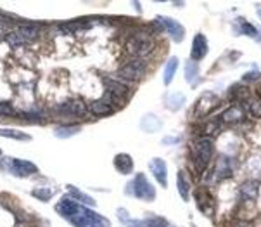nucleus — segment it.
Segmentation results:
<instances>
[{
    "instance_id": "f8f14e48",
    "label": "nucleus",
    "mask_w": 261,
    "mask_h": 227,
    "mask_svg": "<svg viewBox=\"0 0 261 227\" xmlns=\"http://www.w3.org/2000/svg\"><path fill=\"white\" fill-rule=\"evenodd\" d=\"M210 52V42H207V37L204 33H196L192 38V46H190V61L194 63H199L207 56Z\"/></svg>"
},
{
    "instance_id": "0eeeda50",
    "label": "nucleus",
    "mask_w": 261,
    "mask_h": 227,
    "mask_svg": "<svg viewBox=\"0 0 261 227\" xmlns=\"http://www.w3.org/2000/svg\"><path fill=\"white\" fill-rule=\"evenodd\" d=\"M2 167L16 177H30L38 172V167L33 162L19 160V158H6L2 163Z\"/></svg>"
},
{
    "instance_id": "a211bd4d",
    "label": "nucleus",
    "mask_w": 261,
    "mask_h": 227,
    "mask_svg": "<svg viewBox=\"0 0 261 227\" xmlns=\"http://www.w3.org/2000/svg\"><path fill=\"white\" fill-rule=\"evenodd\" d=\"M176 191H178L180 198L184 199L185 203L190 201V196H192V182L189 179V173L185 170H178L176 173Z\"/></svg>"
},
{
    "instance_id": "5701e85b",
    "label": "nucleus",
    "mask_w": 261,
    "mask_h": 227,
    "mask_svg": "<svg viewBox=\"0 0 261 227\" xmlns=\"http://www.w3.org/2000/svg\"><path fill=\"white\" fill-rule=\"evenodd\" d=\"M126 227H171L170 222L163 217H149V219H144V220H128Z\"/></svg>"
},
{
    "instance_id": "20e7f679",
    "label": "nucleus",
    "mask_w": 261,
    "mask_h": 227,
    "mask_svg": "<svg viewBox=\"0 0 261 227\" xmlns=\"http://www.w3.org/2000/svg\"><path fill=\"white\" fill-rule=\"evenodd\" d=\"M126 193L137 199H140V201L149 203L156 199V189H154V186L147 180V177L144 173H137L134 180L126 186Z\"/></svg>"
},
{
    "instance_id": "c9c22d12",
    "label": "nucleus",
    "mask_w": 261,
    "mask_h": 227,
    "mask_svg": "<svg viewBox=\"0 0 261 227\" xmlns=\"http://www.w3.org/2000/svg\"><path fill=\"white\" fill-rule=\"evenodd\" d=\"M7 42L11 43V46H23V43H26V40L21 37V35H17L14 32V33H9L7 35Z\"/></svg>"
},
{
    "instance_id": "412c9836",
    "label": "nucleus",
    "mask_w": 261,
    "mask_h": 227,
    "mask_svg": "<svg viewBox=\"0 0 261 227\" xmlns=\"http://www.w3.org/2000/svg\"><path fill=\"white\" fill-rule=\"evenodd\" d=\"M113 163H114V168H116L121 175H128V173L134 172V160L126 153H118L116 156H114Z\"/></svg>"
},
{
    "instance_id": "1a4fd4ad",
    "label": "nucleus",
    "mask_w": 261,
    "mask_h": 227,
    "mask_svg": "<svg viewBox=\"0 0 261 227\" xmlns=\"http://www.w3.org/2000/svg\"><path fill=\"white\" fill-rule=\"evenodd\" d=\"M119 108H121V99H118L116 96L109 94V92H106L102 99L94 101L90 104V111L95 117H109Z\"/></svg>"
},
{
    "instance_id": "4be33fe9",
    "label": "nucleus",
    "mask_w": 261,
    "mask_h": 227,
    "mask_svg": "<svg viewBox=\"0 0 261 227\" xmlns=\"http://www.w3.org/2000/svg\"><path fill=\"white\" fill-rule=\"evenodd\" d=\"M140 130L145 133H154L163 127V122L154 113H145L142 120H140Z\"/></svg>"
},
{
    "instance_id": "58836bf2",
    "label": "nucleus",
    "mask_w": 261,
    "mask_h": 227,
    "mask_svg": "<svg viewBox=\"0 0 261 227\" xmlns=\"http://www.w3.org/2000/svg\"><path fill=\"white\" fill-rule=\"evenodd\" d=\"M163 144H176V142H180V137H163Z\"/></svg>"
},
{
    "instance_id": "473e14b6",
    "label": "nucleus",
    "mask_w": 261,
    "mask_h": 227,
    "mask_svg": "<svg viewBox=\"0 0 261 227\" xmlns=\"http://www.w3.org/2000/svg\"><path fill=\"white\" fill-rule=\"evenodd\" d=\"M80 130H82L80 125H59V127H56L54 133L57 139H69V137L76 135Z\"/></svg>"
},
{
    "instance_id": "9b49d317",
    "label": "nucleus",
    "mask_w": 261,
    "mask_h": 227,
    "mask_svg": "<svg viewBox=\"0 0 261 227\" xmlns=\"http://www.w3.org/2000/svg\"><path fill=\"white\" fill-rule=\"evenodd\" d=\"M216 120H218L220 123L239 125V123H244L246 122V109H244V106H242V104H239V102H233V104H230L228 108H225Z\"/></svg>"
},
{
    "instance_id": "7ed1b4c3",
    "label": "nucleus",
    "mask_w": 261,
    "mask_h": 227,
    "mask_svg": "<svg viewBox=\"0 0 261 227\" xmlns=\"http://www.w3.org/2000/svg\"><path fill=\"white\" fill-rule=\"evenodd\" d=\"M69 222L74 227H111V222L104 215L90 210L88 207H83V205H80L78 212L69 219Z\"/></svg>"
},
{
    "instance_id": "393cba45",
    "label": "nucleus",
    "mask_w": 261,
    "mask_h": 227,
    "mask_svg": "<svg viewBox=\"0 0 261 227\" xmlns=\"http://www.w3.org/2000/svg\"><path fill=\"white\" fill-rule=\"evenodd\" d=\"M68 193H69V198L74 199L76 203H82L83 207H88V208H92V207H95V199L92 198V196H88L87 193H83V191H80L78 188H74V186H68Z\"/></svg>"
},
{
    "instance_id": "6e6552de",
    "label": "nucleus",
    "mask_w": 261,
    "mask_h": 227,
    "mask_svg": "<svg viewBox=\"0 0 261 227\" xmlns=\"http://www.w3.org/2000/svg\"><path fill=\"white\" fill-rule=\"evenodd\" d=\"M158 25L161 26V32H166L168 37L173 40L175 43H180L184 42L185 38V26L180 23V21H176L175 17H170V16H158L156 17Z\"/></svg>"
},
{
    "instance_id": "f3484780",
    "label": "nucleus",
    "mask_w": 261,
    "mask_h": 227,
    "mask_svg": "<svg viewBox=\"0 0 261 227\" xmlns=\"http://www.w3.org/2000/svg\"><path fill=\"white\" fill-rule=\"evenodd\" d=\"M239 194L244 203H254L259 196V182L258 180H244L239 186Z\"/></svg>"
},
{
    "instance_id": "f03ea898",
    "label": "nucleus",
    "mask_w": 261,
    "mask_h": 227,
    "mask_svg": "<svg viewBox=\"0 0 261 227\" xmlns=\"http://www.w3.org/2000/svg\"><path fill=\"white\" fill-rule=\"evenodd\" d=\"M125 49L132 57L144 59L145 56H149L150 52L154 51V35L145 32V30L134 32L130 37H128Z\"/></svg>"
},
{
    "instance_id": "f704fd0d",
    "label": "nucleus",
    "mask_w": 261,
    "mask_h": 227,
    "mask_svg": "<svg viewBox=\"0 0 261 227\" xmlns=\"http://www.w3.org/2000/svg\"><path fill=\"white\" fill-rule=\"evenodd\" d=\"M259 80H261V71L254 66V68L251 70V71H246V73L242 75L241 82L247 85V83H256V82H259Z\"/></svg>"
},
{
    "instance_id": "f257e3e1",
    "label": "nucleus",
    "mask_w": 261,
    "mask_h": 227,
    "mask_svg": "<svg viewBox=\"0 0 261 227\" xmlns=\"http://www.w3.org/2000/svg\"><path fill=\"white\" fill-rule=\"evenodd\" d=\"M213 153H215V144L213 139H210V137L197 135L196 139H192V142H190L192 163L199 173L207 170V167L211 165V160H213Z\"/></svg>"
},
{
    "instance_id": "aec40b11",
    "label": "nucleus",
    "mask_w": 261,
    "mask_h": 227,
    "mask_svg": "<svg viewBox=\"0 0 261 227\" xmlns=\"http://www.w3.org/2000/svg\"><path fill=\"white\" fill-rule=\"evenodd\" d=\"M104 82V87H106V92H109V94L116 96L118 99H121V97L128 96V85L125 82H121V80H116V78H102Z\"/></svg>"
},
{
    "instance_id": "423d86ee",
    "label": "nucleus",
    "mask_w": 261,
    "mask_h": 227,
    "mask_svg": "<svg viewBox=\"0 0 261 227\" xmlns=\"http://www.w3.org/2000/svg\"><path fill=\"white\" fill-rule=\"evenodd\" d=\"M222 106V97L215 92H204L196 102V109H194V117L196 118H206L210 117L213 111H216Z\"/></svg>"
},
{
    "instance_id": "cd10ccee",
    "label": "nucleus",
    "mask_w": 261,
    "mask_h": 227,
    "mask_svg": "<svg viewBox=\"0 0 261 227\" xmlns=\"http://www.w3.org/2000/svg\"><path fill=\"white\" fill-rule=\"evenodd\" d=\"M178 64H180V61H178V57H175V56H171L170 59L166 61L165 71H163V83H165L166 87L171 85V82H173L175 73H176V70H178Z\"/></svg>"
},
{
    "instance_id": "39448f33",
    "label": "nucleus",
    "mask_w": 261,
    "mask_h": 227,
    "mask_svg": "<svg viewBox=\"0 0 261 227\" xmlns=\"http://www.w3.org/2000/svg\"><path fill=\"white\" fill-rule=\"evenodd\" d=\"M145 73H147V63H145V59L130 57L118 70V78H123L126 82H140L145 77Z\"/></svg>"
},
{
    "instance_id": "bb28decb",
    "label": "nucleus",
    "mask_w": 261,
    "mask_h": 227,
    "mask_svg": "<svg viewBox=\"0 0 261 227\" xmlns=\"http://www.w3.org/2000/svg\"><path fill=\"white\" fill-rule=\"evenodd\" d=\"M184 77H185V80H187L189 85L196 87L199 78H201V70H199V64L189 59L187 63H185V68H184Z\"/></svg>"
},
{
    "instance_id": "2eb2a0df",
    "label": "nucleus",
    "mask_w": 261,
    "mask_h": 227,
    "mask_svg": "<svg viewBox=\"0 0 261 227\" xmlns=\"http://www.w3.org/2000/svg\"><path fill=\"white\" fill-rule=\"evenodd\" d=\"M56 111L63 117H83L87 113V108L80 99H71V101H66L63 104H59L56 108Z\"/></svg>"
},
{
    "instance_id": "b1692460",
    "label": "nucleus",
    "mask_w": 261,
    "mask_h": 227,
    "mask_svg": "<svg viewBox=\"0 0 261 227\" xmlns=\"http://www.w3.org/2000/svg\"><path fill=\"white\" fill-rule=\"evenodd\" d=\"M228 96L232 101L239 102V104H242V102H246L247 99L251 97V90L249 87L246 85V83H236V85H232L228 88Z\"/></svg>"
},
{
    "instance_id": "a878e982",
    "label": "nucleus",
    "mask_w": 261,
    "mask_h": 227,
    "mask_svg": "<svg viewBox=\"0 0 261 227\" xmlns=\"http://www.w3.org/2000/svg\"><path fill=\"white\" fill-rule=\"evenodd\" d=\"M185 104H187V96L184 92H171V94L166 96V108L173 111V113L180 111Z\"/></svg>"
},
{
    "instance_id": "6ab92c4d",
    "label": "nucleus",
    "mask_w": 261,
    "mask_h": 227,
    "mask_svg": "<svg viewBox=\"0 0 261 227\" xmlns=\"http://www.w3.org/2000/svg\"><path fill=\"white\" fill-rule=\"evenodd\" d=\"M78 208H80V205L74 201V199L69 198V196H63V198L59 199V203H56V212L68 220L78 212Z\"/></svg>"
},
{
    "instance_id": "4468645a",
    "label": "nucleus",
    "mask_w": 261,
    "mask_h": 227,
    "mask_svg": "<svg viewBox=\"0 0 261 227\" xmlns=\"http://www.w3.org/2000/svg\"><path fill=\"white\" fill-rule=\"evenodd\" d=\"M149 170L161 188H168V165L163 158H152L149 162Z\"/></svg>"
},
{
    "instance_id": "79ce46f5",
    "label": "nucleus",
    "mask_w": 261,
    "mask_h": 227,
    "mask_svg": "<svg viewBox=\"0 0 261 227\" xmlns=\"http://www.w3.org/2000/svg\"><path fill=\"white\" fill-rule=\"evenodd\" d=\"M256 42L261 43V28H258V37H256Z\"/></svg>"
},
{
    "instance_id": "2f4dec72",
    "label": "nucleus",
    "mask_w": 261,
    "mask_h": 227,
    "mask_svg": "<svg viewBox=\"0 0 261 227\" xmlns=\"http://www.w3.org/2000/svg\"><path fill=\"white\" fill-rule=\"evenodd\" d=\"M220 128H222V123H220L218 120H206L204 125L201 127V135L213 139V135L220 133Z\"/></svg>"
},
{
    "instance_id": "7c9ffc66",
    "label": "nucleus",
    "mask_w": 261,
    "mask_h": 227,
    "mask_svg": "<svg viewBox=\"0 0 261 227\" xmlns=\"http://www.w3.org/2000/svg\"><path fill=\"white\" fill-rule=\"evenodd\" d=\"M0 137H6V139H14V141H32V137L23 130H16V128H0Z\"/></svg>"
},
{
    "instance_id": "72a5a7b5",
    "label": "nucleus",
    "mask_w": 261,
    "mask_h": 227,
    "mask_svg": "<svg viewBox=\"0 0 261 227\" xmlns=\"http://www.w3.org/2000/svg\"><path fill=\"white\" fill-rule=\"evenodd\" d=\"M54 193H56L54 188H35L32 191V194L37 199H40V201H48V199L54 196Z\"/></svg>"
},
{
    "instance_id": "9d476101",
    "label": "nucleus",
    "mask_w": 261,
    "mask_h": 227,
    "mask_svg": "<svg viewBox=\"0 0 261 227\" xmlns=\"http://www.w3.org/2000/svg\"><path fill=\"white\" fill-rule=\"evenodd\" d=\"M211 175L216 182H223L228 180L233 177V160L228 156V154H220L216 158V162L213 165V170H211Z\"/></svg>"
},
{
    "instance_id": "ddd939ff",
    "label": "nucleus",
    "mask_w": 261,
    "mask_h": 227,
    "mask_svg": "<svg viewBox=\"0 0 261 227\" xmlns=\"http://www.w3.org/2000/svg\"><path fill=\"white\" fill-rule=\"evenodd\" d=\"M196 205L197 208L201 210L202 215L210 217L213 219L215 217V212H216V203H215V198L210 194L207 189H199L196 193Z\"/></svg>"
},
{
    "instance_id": "dca6fc26",
    "label": "nucleus",
    "mask_w": 261,
    "mask_h": 227,
    "mask_svg": "<svg viewBox=\"0 0 261 227\" xmlns=\"http://www.w3.org/2000/svg\"><path fill=\"white\" fill-rule=\"evenodd\" d=\"M232 28H233V33L236 35H244V37H249V38H254V40H256V37H258V28L242 16H239L233 19Z\"/></svg>"
},
{
    "instance_id": "4c0bfd02",
    "label": "nucleus",
    "mask_w": 261,
    "mask_h": 227,
    "mask_svg": "<svg viewBox=\"0 0 261 227\" xmlns=\"http://www.w3.org/2000/svg\"><path fill=\"white\" fill-rule=\"evenodd\" d=\"M232 227H254L253 224H251L249 220H244V219H239V220H236L232 224Z\"/></svg>"
},
{
    "instance_id": "c756f323",
    "label": "nucleus",
    "mask_w": 261,
    "mask_h": 227,
    "mask_svg": "<svg viewBox=\"0 0 261 227\" xmlns=\"http://www.w3.org/2000/svg\"><path fill=\"white\" fill-rule=\"evenodd\" d=\"M16 33L21 35L26 42H30V40H35L40 35V28L35 25H21V26H17Z\"/></svg>"
},
{
    "instance_id": "c85d7f7f",
    "label": "nucleus",
    "mask_w": 261,
    "mask_h": 227,
    "mask_svg": "<svg viewBox=\"0 0 261 227\" xmlns=\"http://www.w3.org/2000/svg\"><path fill=\"white\" fill-rule=\"evenodd\" d=\"M246 115H251L253 118H261V97H249L244 102Z\"/></svg>"
},
{
    "instance_id": "a19ab883",
    "label": "nucleus",
    "mask_w": 261,
    "mask_h": 227,
    "mask_svg": "<svg viewBox=\"0 0 261 227\" xmlns=\"http://www.w3.org/2000/svg\"><path fill=\"white\" fill-rule=\"evenodd\" d=\"M256 16H258V19L261 21V6H259V4L256 6Z\"/></svg>"
},
{
    "instance_id": "ea45409f",
    "label": "nucleus",
    "mask_w": 261,
    "mask_h": 227,
    "mask_svg": "<svg viewBox=\"0 0 261 227\" xmlns=\"http://www.w3.org/2000/svg\"><path fill=\"white\" fill-rule=\"evenodd\" d=\"M14 111L9 104H0V115H12Z\"/></svg>"
},
{
    "instance_id": "e433bc0d",
    "label": "nucleus",
    "mask_w": 261,
    "mask_h": 227,
    "mask_svg": "<svg viewBox=\"0 0 261 227\" xmlns=\"http://www.w3.org/2000/svg\"><path fill=\"white\" fill-rule=\"evenodd\" d=\"M116 213H118V219L121 224H126V222L130 220V215H128V212L125 210V208H118Z\"/></svg>"
}]
</instances>
